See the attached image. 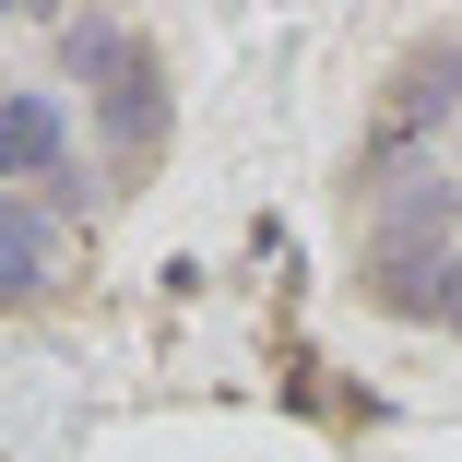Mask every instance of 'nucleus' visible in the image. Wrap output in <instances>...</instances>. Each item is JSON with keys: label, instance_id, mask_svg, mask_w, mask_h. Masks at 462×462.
Listing matches in <instances>:
<instances>
[{"label": "nucleus", "instance_id": "nucleus-1", "mask_svg": "<svg viewBox=\"0 0 462 462\" xmlns=\"http://www.w3.org/2000/svg\"><path fill=\"white\" fill-rule=\"evenodd\" d=\"M60 60L83 71V96H96L107 166H119V178H143V166H154V143H166V60H154V36H143V24H119V13H71V24H60Z\"/></svg>", "mask_w": 462, "mask_h": 462}, {"label": "nucleus", "instance_id": "nucleus-2", "mask_svg": "<svg viewBox=\"0 0 462 462\" xmlns=\"http://www.w3.org/2000/svg\"><path fill=\"white\" fill-rule=\"evenodd\" d=\"M0 178H48V202H71V107L13 83L0 96Z\"/></svg>", "mask_w": 462, "mask_h": 462}, {"label": "nucleus", "instance_id": "nucleus-3", "mask_svg": "<svg viewBox=\"0 0 462 462\" xmlns=\"http://www.w3.org/2000/svg\"><path fill=\"white\" fill-rule=\"evenodd\" d=\"M439 119H462V36L450 48H415L392 71V107H380V143H427Z\"/></svg>", "mask_w": 462, "mask_h": 462}, {"label": "nucleus", "instance_id": "nucleus-4", "mask_svg": "<svg viewBox=\"0 0 462 462\" xmlns=\"http://www.w3.org/2000/svg\"><path fill=\"white\" fill-rule=\"evenodd\" d=\"M48 261H60V214L0 190V297H36V285H48Z\"/></svg>", "mask_w": 462, "mask_h": 462}, {"label": "nucleus", "instance_id": "nucleus-5", "mask_svg": "<svg viewBox=\"0 0 462 462\" xmlns=\"http://www.w3.org/2000/svg\"><path fill=\"white\" fill-rule=\"evenodd\" d=\"M450 226H462V178H415L380 202V249H450Z\"/></svg>", "mask_w": 462, "mask_h": 462}, {"label": "nucleus", "instance_id": "nucleus-6", "mask_svg": "<svg viewBox=\"0 0 462 462\" xmlns=\"http://www.w3.org/2000/svg\"><path fill=\"white\" fill-rule=\"evenodd\" d=\"M439 261L450 249H380L356 285H367V309H392V320H439Z\"/></svg>", "mask_w": 462, "mask_h": 462}, {"label": "nucleus", "instance_id": "nucleus-7", "mask_svg": "<svg viewBox=\"0 0 462 462\" xmlns=\"http://www.w3.org/2000/svg\"><path fill=\"white\" fill-rule=\"evenodd\" d=\"M439 320H450V332H462V249H450V261H439Z\"/></svg>", "mask_w": 462, "mask_h": 462}]
</instances>
